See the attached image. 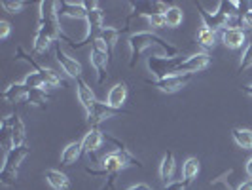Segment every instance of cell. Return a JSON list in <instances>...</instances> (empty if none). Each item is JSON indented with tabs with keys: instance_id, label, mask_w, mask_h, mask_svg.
Listing matches in <instances>:
<instances>
[{
	"instance_id": "cell-19",
	"label": "cell",
	"mask_w": 252,
	"mask_h": 190,
	"mask_svg": "<svg viewBox=\"0 0 252 190\" xmlns=\"http://www.w3.org/2000/svg\"><path fill=\"white\" fill-rule=\"evenodd\" d=\"M31 89L27 88L23 82H15V84H10L8 88L2 91V99L8 103H19L25 99L27 101V95H29Z\"/></svg>"
},
{
	"instance_id": "cell-41",
	"label": "cell",
	"mask_w": 252,
	"mask_h": 190,
	"mask_svg": "<svg viewBox=\"0 0 252 190\" xmlns=\"http://www.w3.org/2000/svg\"><path fill=\"white\" fill-rule=\"evenodd\" d=\"M245 171H247V175L252 179V158L247 160V164H245Z\"/></svg>"
},
{
	"instance_id": "cell-3",
	"label": "cell",
	"mask_w": 252,
	"mask_h": 190,
	"mask_svg": "<svg viewBox=\"0 0 252 190\" xmlns=\"http://www.w3.org/2000/svg\"><path fill=\"white\" fill-rule=\"evenodd\" d=\"M38 31H44L53 42H70V38L64 37L59 13H57V2H40V12H38Z\"/></svg>"
},
{
	"instance_id": "cell-1",
	"label": "cell",
	"mask_w": 252,
	"mask_h": 190,
	"mask_svg": "<svg viewBox=\"0 0 252 190\" xmlns=\"http://www.w3.org/2000/svg\"><path fill=\"white\" fill-rule=\"evenodd\" d=\"M104 139L108 141V143H112L116 149L101 158V164H102L101 169L86 167V173H88V175H93V177H106V185H104L101 190H114V179H116V175H118L120 171H124V169L129 167V165L142 167V164H140V160H137L131 152L127 151L126 145L120 143L116 137L108 135V133H104Z\"/></svg>"
},
{
	"instance_id": "cell-31",
	"label": "cell",
	"mask_w": 252,
	"mask_h": 190,
	"mask_svg": "<svg viewBox=\"0 0 252 190\" xmlns=\"http://www.w3.org/2000/svg\"><path fill=\"white\" fill-rule=\"evenodd\" d=\"M251 67H252V38L249 40V44L245 46V50L241 53L239 65H237V73H243V71H247V69H251Z\"/></svg>"
},
{
	"instance_id": "cell-34",
	"label": "cell",
	"mask_w": 252,
	"mask_h": 190,
	"mask_svg": "<svg viewBox=\"0 0 252 190\" xmlns=\"http://www.w3.org/2000/svg\"><path fill=\"white\" fill-rule=\"evenodd\" d=\"M146 21H148V25L152 29H165L167 23H165V13H156V15H150V17H146Z\"/></svg>"
},
{
	"instance_id": "cell-24",
	"label": "cell",
	"mask_w": 252,
	"mask_h": 190,
	"mask_svg": "<svg viewBox=\"0 0 252 190\" xmlns=\"http://www.w3.org/2000/svg\"><path fill=\"white\" fill-rule=\"evenodd\" d=\"M231 137L235 141V145L243 151H251L252 149V129L247 127H233L231 129Z\"/></svg>"
},
{
	"instance_id": "cell-20",
	"label": "cell",
	"mask_w": 252,
	"mask_h": 190,
	"mask_svg": "<svg viewBox=\"0 0 252 190\" xmlns=\"http://www.w3.org/2000/svg\"><path fill=\"white\" fill-rule=\"evenodd\" d=\"M44 179L53 190H70V179L64 175L63 171L57 169H46L44 171Z\"/></svg>"
},
{
	"instance_id": "cell-36",
	"label": "cell",
	"mask_w": 252,
	"mask_h": 190,
	"mask_svg": "<svg viewBox=\"0 0 252 190\" xmlns=\"http://www.w3.org/2000/svg\"><path fill=\"white\" fill-rule=\"evenodd\" d=\"M186 189H188V185L184 181H173V183L165 185V190H186Z\"/></svg>"
},
{
	"instance_id": "cell-25",
	"label": "cell",
	"mask_w": 252,
	"mask_h": 190,
	"mask_svg": "<svg viewBox=\"0 0 252 190\" xmlns=\"http://www.w3.org/2000/svg\"><path fill=\"white\" fill-rule=\"evenodd\" d=\"M120 35H122V29H116V27H104L101 33H99V38L106 44L110 57L114 55V50H116V44H118Z\"/></svg>"
},
{
	"instance_id": "cell-26",
	"label": "cell",
	"mask_w": 252,
	"mask_h": 190,
	"mask_svg": "<svg viewBox=\"0 0 252 190\" xmlns=\"http://www.w3.org/2000/svg\"><path fill=\"white\" fill-rule=\"evenodd\" d=\"M51 46H55V42H53L44 31H38L36 29L34 40H32V50H34V53H38V55H46V53L50 51Z\"/></svg>"
},
{
	"instance_id": "cell-18",
	"label": "cell",
	"mask_w": 252,
	"mask_h": 190,
	"mask_svg": "<svg viewBox=\"0 0 252 190\" xmlns=\"http://www.w3.org/2000/svg\"><path fill=\"white\" fill-rule=\"evenodd\" d=\"M175 169H177V160H175V154L169 151L163 154L161 158V164H159V177L165 185L173 183V177H175Z\"/></svg>"
},
{
	"instance_id": "cell-29",
	"label": "cell",
	"mask_w": 252,
	"mask_h": 190,
	"mask_svg": "<svg viewBox=\"0 0 252 190\" xmlns=\"http://www.w3.org/2000/svg\"><path fill=\"white\" fill-rule=\"evenodd\" d=\"M195 40H197V44L199 46H203V48H215L216 44V31H213V29H209L207 25L199 27V31H197V37H195Z\"/></svg>"
},
{
	"instance_id": "cell-11",
	"label": "cell",
	"mask_w": 252,
	"mask_h": 190,
	"mask_svg": "<svg viewBox=\"0 0 252 190\" xmlns=\"http://www.w3.org/2000/svg\"><path fill=\"white\" fill-rule=\"evenodd\" d=\"M191 78H193V75H171L161 78V80H150L148 84L152 88H158L159 91H163V93H175L184 86H188Z\"/></svg>"
},
{
	"instance_id": "cell-39",
	"label": "cell",
	"mask_w": 252,
	"mask_h": 190,
	"mask_svg": "<svg viewBox=\"0 0 252 190\" xmlns=\"http://www.w3.org/2000/svg\"><path fill=\"white\" fill-rule=\"evenodd\" d=\"M127 190H154V189H152V187H148V185H144V183H139V185L129 187Z\"/></svg>"
},
{
	"instance_id": "cell-27",
	"label": "cell",
	"mask_w": 252,
	"mask_h": 190,
	"mask_svg": "<svg viewBox=\"0 0 252 190\" xmlns=\"http://www.w3.org/2000/svg\"><path fill=\"white\" fill-rule=\"evenodd\" d=\"M0 145L4 152H10L15 147L13 145V135H12V124H10V116L2 118V124H0Z\"/></svg>"
},
{
	"instance_id": "cell-37",
	"label": "cell",
	"mask_w": 252,
	"mask_h": 190,
	"mask_svg": "<svg viewBox=\"0 0 252 190\" xmlns=\"http://www.w3.org/2000/svg\"><path fill=\"white\" fill-rule=\"evenodd\" d=\"M241 25L245 27V29H252V10H249L241 17Z\"/></svg>"
},
{
	"instance_id": "cell-40",
	"label": "cell",
	"mask_w": 252,
	"mask_h": 190,
	"mask_svg": "<svg viewBox=\"0 0 252 190\" xmlns=\"http://www.w3.org/2000/svg\"><path fill=\"white\" fill-rule=\"evenodd\" d=\"M237 190H252V179L245 181V183H241L239 187H237Z\"/></svg>"
},
{
	"instance_id": "cell-2",
	"label": "cell",
	"mask_w": 252,
	"mask_h": 190,
	"mask_svg": "<svg viewBox=\"0 0 252 190\" xmlns=\"http://www.w3.org/2000/svg\"><path fill=\"white\" fill-rule=\"evenodd\" d=\"M127 44H129V50H131V59H129V67L131 69L139 63L140 53L146 48H152V46L161 48L167 57H178V53H180L177 46H173L171 42H167L161 37L154 35V33H133L131 37L127 38Z\"/></svg>"
},
{
	"instance_id": "cell-17",
	"label": "cell",
	"mask_w": 252,
	"mask_h": 190,
	"mask_svg": "<svg viewBox=\"0 0 252 190\" xmlns=\"http://www.w3.org/2000/svg\"><path fill=\"white\" fill-rule=\"evenodd\" d=\"M127 95H129V89H127L126 82H118L116 86L110 88L108 95H106V103L114 107V109H124V103L127 101Z\"/></svg>"
},
{
	"instance_id": "cell-32",
	"label": "cell",
	"mask_w": 252,
	"mask_h": 190,
	"mask_svg": "<svg viewBox=\"0 0 252 190\" xmlns=\"http://www.w3.org/2000/svg\"><path fill=\"white\" fill-rule=\"evenodd\" d=\"M23 84H25L29 89H42L46 84H44V78L38 75L36 71H32V73H29V75L23 78Z\"/></svg>"
},
{
	"instance_id": "cell-12",
	"label": "cell",
	"mask_w": 252,
	"mask_h": 190,
	"mask_svg": "<svg viewBox=\"0 0 252 190\" xmlns=\"http://www.w3.org/2000/svg\"><path fill=\"white\" fill-rule=\"evenodd\" d=\"M53 51H55V59H57V63L61 65V69L64 71V75L70 76V78H82V65L78 59L74 57H70L68 53H64V50L61 48V44L59 42H55V46H53Z\"/></svg>"
},
{
	"instance_id": "cell-6",
	"label": "cell",
	"mask_w": 252,
	"mask_h": 190,
	"mask_svg": "<svg viewBox=\"0 0 252 190\" xmlns=\"http://www.w3.org/2000/svg\"><path fill=\"white\" fill-rule=\"evenodd\" d=\"M15 59H19V61H25L32 67V71H36L38 75L44 78V84H46V88H59V86H64V80L61 78V75L57 73V71H53V69H48V67H42L40 63H36L29 53H27L21 46H17V50H15Z\"/></svg>"
},
{
	"instance_id": "cell-21",
	"label": "cell",
	"mask_w": 252,
	"mask_h": 190,
	"mask_svg": "<svg viewBox=\"0 0 252 190\" xmlns=\"http://www.w3.org/2000/svg\"><path fill=\"white\" fill-rule=\"evenodd\" d=\"M84 154L82 149V141H74V143H68L61 152V164L63 165H72L80 160V156Z\"/></svg>"
},
{
	"instance_id": "cell-22",
	"label": "cell",
	"mask_w": 252,
	"mask_h": 190,
	"mask_svg": "<svg viewBox=\"0 0 252 190\" xmlns=\"http://www.w3.org/2000/svg\"><path fill=\"white\" fill-rule=\"evenodd\" d=\"M10 124H12L13 145H15V147H23L27 139V133H25V124H23L21 116L17 113L10 114Z\"/></svg>"
},
{
	"instance_id": "cell-13",
	"label": "cell",
	"mask_w": 252,
	"mask_h": 190,
	"mask_svg": "<svg viewBox=\"0 0 252 190\" xmlns=\"http://www.w3.org/2000/svg\"><path fill=\"white\" fill-rule=\"evenodd\" d=\"M57 13L59 17H70V19H84L86 21V15L88 10L84 8V2H57Z\"/></svg>"
},
{
	"instance_id": "cell-4",
	"label": "cell",
	"mask_w": 252,
	"mask_h": 190,
	"mask_svg": "<svg viewBox=\"0 0 252 190\" xmlns=\"http://www.w3.org/2000/svg\"><path fill=\"white\" fill-rule=\"evenodd\" d=\"M29 156V147L23 145V147H13L10 152H6L4 156V165H2V171H0V183L4 187H13L17 181V171H19V165L23 164Z\"/></svg>"
},
{
	"instance_id": "cell-43",
	"label": "cell",
	"mask_w": 252,
	"mask_h": 190,
	"mask_svg": "<svg viewBox=\"0 0 252 190\" xmlns=\"http://www.w3.org/2000/svg\"><path fill=\"white\" fill-rule=\"evenodd\" d=\"M224 190H231L229 189V185H224Z\"/></svg>"
},
{
	"instance_id": "cell-10",
	"label": "cell",
	"mask_w": 252,
	"mask_h": 190,
	"mask_svg": "<svg viewBox=\"0 0 252 190\" xmlns=\"http://www.w3.org/2000/svg\"><path fill=\"white\" fill-rule=\"evenodd\" d=\"M209 67H211V55L207 51H197L178 65L175 75H195V73H201Z\"/></svg>"
},
{
	"instance_id": "cell-35",
	"label": "cell",
	"mask_w": 252,
	"mask_h": 190,
	"mask_svg": "<svg viewBox=\"0 0 252 190\" xmlns=\"http://www.w3.org/2000/svg\"><path fill=\"white\" fill-rule=\"evenodd\" d=\"M10 33H12V25L2 19L0 21V40H6V38L10 37Z\"/></svg>"
},
{
	"instance_id": "cell-8",
	"label": "cell",
	"mask_w": 252,
	"mask_h": 190,
	"mask_svg": "<svg viewBox=\"0 0 252 190\" xmlns=\"http://www.w3.org/2000/svg\"><path fill=\"white\" fill-rule=\"evenodd\" d=\"M131 6V13L126 19V25H129L135 17H150V15H156V13H165L169 10V6L165 2H159V0H139V2H129Z\"/></svg>"
},
{
	"instance_id": "cell-38",
	"label": "cell",
	"mask_w": 252,
	"mask_h": 190,
	"mask_svg": "<svg viewBox=\"0 0 252 190\" xmlns=\"http://www.w3.org/2000/svg\"><path fill=\"white\" fill-rule=\"evenodd\" d=\"M84 8L91 12V10H97L99 8V2H95V0H84Z\"/></svg>"
},
{
	"instance_id": "cell-30",
	"label": "cell",
	"mask_w": 252,
	"mask_h": 190,
	"mask_svg": "<svg viewBox=\"0 0 252 190\" xmlns=\"http://www.w3.org/2000/svg\"><path fill=\"white\" fill-rule=\"evenodd\" d=\"M184 21V13L178 6H169V10L165 12V23L169 29H177Z\"/></svg>"
},
{
	"instance_id": "cell-14",
	"label": "cell",
	"mask_w": 252,
	"mask_h": 190,
	"mask_svg": "<svg viewBox=\"0 0 252 190\" xmlns=\"http://www.w3.org/2000/svg\"><path fill=\"white\" fill-rule=\"evenodd\" d=\"M220 38H222V44L229 48V50H241L247 42V33L243 29H224L220 33Z\"/></svg>"
},
{
	"instance_id": "cell-42",
	"label": "cell",
	"mask_w": 252,
	"mask_h": 190,
	"mask_svg": "<svg viewBox=\"0 0 252 190\" xmlns=\"http://www.w3.org/2000/svg\"><path fill=\"white\" fill-rule=\"evenodd\" d=\"M243 93H245V95H249V97H252V84L243 86Z\"/></svg>"
},
{
	"instance_id": "cell-5",
	"label": "cell",
	"mask_w": 252,
	"mask_h": 190,
	"mask_svg": "<svg viewBox=\"0 0 252 190\" xmlns=\"http://www.w3.org/2000/svg\"><path fill=\"white\" fill-rule=\"evenodd\" d=\"M89 63H91V67H93L95 73H97V84H102L104 78L108 76L106 73H108V63H110V53H108L106 44H104L99 37H95L91 40Z\"/></svg>"
},
{
	"instance_id": "cell-16",
	"label": "cell",
	"mask_w": 252,
	"mask_h": 190,
	"mask_svg": "<svg viewBox=\"0 0 252 190\" xmlns=\"http://www.w3.org/2000/svg\"><path fill=\"white\" fill-rule=\"evenodd\" d=\"M104 141H106L104 139V131H101L99 127H91L88 133L84 135V139H82V149H84L86 154L97 152L102 147Z\"/></svg>"
},
{
	"instance_id": "cell-7",
	"label": "cell",
	"mask_w": 252,
	"mask_h": 190,
	"mask_svg": "<svg viewBox=\"0 0 252 190\" xmlns=\"http://www.w3.org/2000/svg\"><path fill=\"white\" fill-rule=\"evenodd\" d=\"M182 57H167V55H150L148 57V69L156 76V80H161L165 76L177 73V67L182 63Z\"/></svg>"
},
{
	"instance_id": "cell-9",
	"label": "cell",
	"mask_w": 252,
	"mask_h": 190,
	"mask_svg": "<svg viewBox=\"0 0 252 190\" xmlns=\"http://www.w3.org/2000/svg\"><path fill=\"white\" fill-rule=\"evenodd\" d=\"M120 114H131V113H129V111H124V109H114L108 103H102L97 99L95 105L91 107V111L86 114V120H88V124L91 127H99L101 122L110 120V118H116V116H120Z\"/></svg>"
},
{
	"instance_id": "cell-28",
	"label": "cell",
	"mask_w": 252,
	"mask_h": 190,
	"mask_svg": "<svg viewBox=\"0 0 252 190\" xmlns=\"http://www.w3.org/2000/svg\"><path fill=\"white\" fill-rule=\"evenodd\" d=\"M51 101V97L44 91V89H31L29 95H27V103L32 105V107H38L42 111L48 109V103Z\"/></svg>"
},
{
	"instance_id": "cell-33",
	"label": "cell",
	"mask_w": 252,
	"mask_h": 190,
	"mask_svg": "<svg viewBox=\"0 0 252 190\" xmlns=\"http://www.w3.org/2000/svg\"><path fill=\"white\" fill-rule=\"evenodd\" d=\"M0 6L8 13H19L27 6V2H23V0H2Z\"/></svg>"
},
{
	"instance_id": "cell-15",
	"label": "cell",
	"mask_w": 252,
	"mask_h": 190,
	"mask_svg": "<svg viewBox=\"0 0 252 190\" xmlns=\"http://www.w3.org/2000/svg\"><path fill=\"white\" fill-rule=\"evenodd\" d=\"M76 95H78V101L82 103L84 111L88 114L89 111H91V107L95 105V101H97V97H95L93 89L89 88V84L84 78H78V80H76Z\"/></svg>"
},
{
	"instance_id": "cell-23",
	"label": "cell",
	"mask_w": 252,
	"mask_h": 190,
	"mask_svg": "<svg viewBox=\"0 0 252 190\" xmlns=\"http://www.w3.org/2000/svg\"><path fill=\"white\" fill-rule=\"evenodd\" d=\"M199 171H201V165H199V160H197V158L189 156V158L184 160V164H182V177H184V183H186V185H191V183L197 179Z\"/></svg>"
}]
</instances>
